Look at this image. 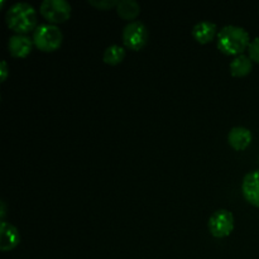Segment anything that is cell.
<instances>
[{
	"label": "cell",
	"mask_w": 259,
	"mask_h": 259,
	"mask_svg": "<svg viewBox=\"0 0 259 259\" xmlns=\"http://www.w3.org/2000/svg\"><path fill=\"white\" fill-rule=\"evenodd\" d=\"M33 42L39 50L51 52L62 45L63 34L60 28L52 23L38 25L33 32Z\"/></svg>",
	"instance_id": "3957f363"
},
{
	"label": "cell",
	"mask_w": 259,
	"mask_h": 259,
	"mask_svg": "<svg viewBox=\"0 0 259 259\" xmlns=\"http://www.w3.org/2000/svg\"><path fill=\"white\" fill-rule=\"evenodd\" d=\"M125 57V48L120 45H111L105 48L103 53V61L108 65H118Z\"/></svg>",
	"instance_id": "5bb4252c"
},
{
	"label": "cell",
	"mask_w": 259,
	"mask_h": 259,
	"mask_svg": "<svg viewBox=\"0 0 259 259\" xmlns=\"http://www.w3.org/2000/svg\"><path fill=\"white\" fill-rule=\"evenodd\" d=\"M0 205H2V214H0V217H2V220H4V218H5V202L2 201V202H0Z\"/></svg>",
	"instance_id": "ac0fdd59"
},
{
	"label": "cell",
	"mask_w": 259,
	"mask_h": 259,
	"mask_svg": "<svg viewBox=\"0 0 259 259\" xmlns=\"http://www.w3.org/2000/svg\"><path fill=\"white\" fill-rule=\"evenodd\" d=\"M242 191L249 204L259 207V169L245 175L243 179Z\"/></svg>",
	"instance_id": "52a82bcc"
},
{
	"label": "cell",
	"mask_w": 259,
	"mask_h": 259,
	"mask_svg": "<svg viewBox=\"0 0 259 259\" xmlns=\"http://www.w3.org/2000/svg\"><path fill=\"white\" fill-rule=\"evenodd\" d=\"M33 39L27 34H13L8 39V50L14 57H27L33 47Z\"/></svg>",
	"instance_id": "9c48e42d"
},
{
	"label": "cell",
	"mask_w": 259,
	"mask_h": 259,
	"mask_svg": "<svg viewBox=\"0 0 259 259\" xmlns=\"http://www.w3.org/2000/svg\"><path fill=\"white\" fill-rule=\"evenodd\" d=\"M253 139V134L250 129L247 126H233L228 134V142H229L230 147H233L237 151H243L247 148L250 144Z\"/></svg>",
	"instance_id": "30bf717a"
},
{
	"label": "cell",
	"mask_w": 259,
	"mask_h": 259,
	"mask_svg": "<svg viewBox=\"0 0 259 259\" xmlns=\"http://www.w3.org/2000/svg\"><path fill=\"white\" fill-rule=\"evenodd\" d=\"M209 230L215 238H225L234 229V217L227 209H219L209 218Z\"/></svg>",
	"instance_id": "8992f818"
},
{
	"label": "cell",
	"mask_w": 259,
	"mask_h": 259,
	"mask_svg": "<svg viewBox=\"0 0 259 259\" xmlns=\"http://www.w3.org/2000/svg\"><path fill=\"white\" fill-rule=\"evenodd\" d=\"M20 234L17 227H14L10 223L2 220L0 224V249L3 252L12 250L19 244Z\"/></svg>",
	"instance_id": "ba28073f"
},
{
	"label": "cell",
	"mask_w": 259,
	"mask_h": 259,
	"mask_svg": "<svg viewBox=\"0 0 259 259\" xmlns=\"http://www.w3.org/2000/svg\"><path fill=\"white\" fill-rule=\"evenodd\" d=\"M5 20L10 29L17 32L18 34L33 30L38 27V17L34 7L27 2H17L10 5L9 9L5 13Z\"/></svg>",
	"instance_id": "6da1fadb"
},
{
	"label": "cell",
	"mask_w": 259,
	"mask_h": 259,
	"mask_svg": "<svg viewBox=\"0 0 259 259\" xmlns=\"http://www.w3.org/2000/svg\"><path fill=\"white\" fill-rule=\"evenodd\" d=\"M148 28L141 20H132L123 28V43L133 51H139L148 42Z\"/></svg>",
	"instance_id": "277c9868"
},
{
	"label": "cell",
	"mask_w": 259,
	"mask_h": 259,
	"mask_svg": "<svg viewBox=\"0 0 259 259\" xmlns=\"http://www.w3.org/2000/svg\"><path fill=\"white\" fill-rule=\"evenodd\" d=\"M118 2L119 0H89V4L98 8V9L108 10L110 9V8L116 7V5H118Z\"/></svg>",
	"instance_id": "9a60e30c"
},
{
	"label": "cell",
	"mask_w": 259,
	"mask_h": 259,
	"mask_svg": "<svg viewBox=\"0 0 259 259\" xmlns=\"http://www.w3.org/2000/svg\"><path fill=\"white\" fill-rule=\"evenodd\" d=\"M218 25L210 20H200L192 27V35L199 43H207L214 38Z\"/></svg>",
	"instance_id": "8fae6325"
},
{
	"label": "cell",
	"mask_w": 259,
	"mask_h": 259,
	"mask_svg": "<svg viewBox=\"0 0 259 259\" xmlns=\"http://www.w3.org/2000/svg\"><path fill=\"white\" fill-rule=\"evenodd\" d=\"M8 73H9V68H8L7 61L3 60L0 62V76H2V82H4L8 77Z\"/></svg>",
	"instance_id": "e0dca14e"
},
{
	"label": "cell",
	"mask_w": 259,
	"mask_h": 259,
	"mask_svg": "<svg viewBox=\"0 0 259 259\" xmlns=\"http://www.w3.org/2000/svg\"><path fill=\"white\" fill-rule=\"evenodd\" d=\"M250 42L248 30L240 25L227 24L218 32V48L225 55H242Z\"/></svg>",
	"instance_id": "7a4b0ae2"
},
{
	"label": "cell",
	"mask_w": 259,
	"mask_h": 259,
	"mask_svg": "<svg viewBox=\"0 0 259 259\" xmlns=\"http://www.w3.org/2000/svg\"><path fill=\"white\" fill-rule=\"evenodd\" d=\"M39 10L51 23H62L70 18L72 7L67 0H43Z\"/></svg>",
	"instance_id": "5b68a950"
},
{
	"label": "cell",
	"mask_w": 259,
	"mask_h": 259,
	"mask_svg": "<svg viewBox=\"0 0 259 259\" xmlns=\"http://www.w3.org/2000/svg\"><path fill=\"white\" fill-rule=\"evenodd\" d=\"M229 67H230V73H232L233 76H237V77L247 76L253 68L252 58H250L249 56H245L242 53V55L233 58Z\"/></svg>",
	"instance_id": "7c38bea8"
},
{
	"label": "cell",
	"mask_w": 259,
	"mask_h": 259,
	"mask_svg": "<svg viewBox=\"0 0 259 259\" xmlns=\"http://www.w3.org/2000/svg\"><path fill=\"white\" fill-rule=\"evenodd\" d=\"M116 12L123 19H134L141 13V4L137 0H119Z\"/></svg>",
	"instance_id": "4fadbf2b"
},
{
	"label": "cell",
	"mask_w": 259,
	"mask_h": 259,
	"mask_svg": "<svg viewBox=\"0 0 259 259\" xmlns=\"http://www.w3.org/2000/svg\"><path fill=\"white\" fill-rule=\"evenodd\" d=\"M248 52H249V57L252 58V61L259 63V37H255L250 42L249 47H248Z\"/></svg>",
	"instance_id": "2e32d148"
}]
</instances>
